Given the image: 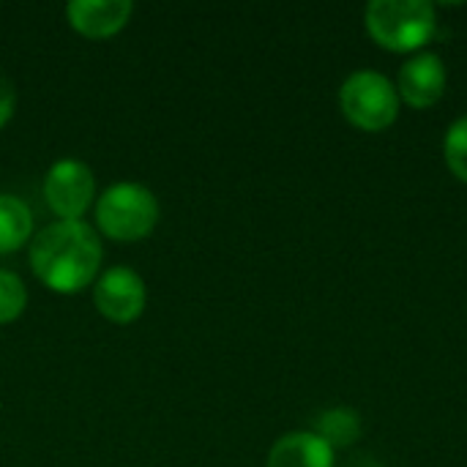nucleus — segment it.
<instances>
[{
	"mask_svg": "<svg viewBox=\"0 0 467 467\" xmlns=\"http://www.w3.org/2000/svg\"><path fill=\"white\" fill-rule=\"evenodd\" d=\"M339 109L361 131H386L397 118L402 99L394 79L378 68H356L339 85Z\"/></svg>",
	"mask_w": 467,
	"mask_h": 467,
	"instance_id": "obj_4",
	"label": "nucleus"
},
{
	"mask_svg": "<svg viewBox=\"0 0 467 467\" xmlns=\"http://www.w3.org/2000/svg\"><path fill=\"white\" fill-rule=\"evenodd\" d=\"M36 235L33 211L16 194H0V254H14Z\"/></svg>",
	"mask_w": 467,
	"mask_h": 467,
	"instance_id": "obj_10",
	"label": "nucleus"
},
{
	"mask_svg": "<svg viewBox=\"0 0 467 467\" xmlns=\"http://www.w3.org/2000/svg\"><path fill=\"white\" fill-rule=\"evenodd\" d=\"M397 93L400 99L413 107V109H427L432 104H438L446 93V85H449V68L443 63V57L438 52H430V49H421V52H413L400 74H397Z\"/></svg>",
	"mask_w": 467,
	"mask_h": 467,
	"instance_id": "obj_7",
	"label": "nucleus"
},
{
	"mask_svg": "<svg viewBox=\"0 0 467 467\" xmlns=\"http://www.w3.org/2000/svg\"><path fill=\"white\" fill-rule=\"evenodd\" d=\"M134 14L131 0H71L66 3V19L71 30L85 38H109L120 33Z\"/></svg>",
	"mask_w": 467,
	"mask_h": 467,
	"instance_id": "obj_8",
	"label": "nucleus"
},
{
	"mask_svg": "<svg viewBox=\"0 0 467 467\" xmlns=\"http://www.w3.org/2000/svg\"><path fill=\"white\" fill-rule=\"evenodd\" d=\"M96 197V175L82 159H57L44 175V200L63 222H79Z\"/></svg>",
	"mask_w": 467,
	"mask_h": 467,
	"instance_id": "obj_5",
	"label": "nucleus"
},
{
	"mask_svg": "<svg viewBox=\"0 0 467 467\" xmlns=\"http://www.w3.org/2000/svg\"><path fill=\"white\" fill-rule=\"evenodd\" d=\"M443 159L449 170L467 183V112L460 115L443 134Z\"/></svg>",
	"mask_w": 467,
	"mask_h": 467,
	"instance_id": "obj_13",
	"label": "nucleus"
},
{
	"mask_svg": "<svg viewBox=\"0 0 467 467\" xmlns=\"http://www.w3.org/2000/svg\"><path fill=\"white\" fill-rule=\"evenodd\" d=\"M96 213V227L99 235L118 241V244H134L145 241L159 219H161V205L159 197L137 181H118L109 183L93 205Z\"/></svg>",
	"mask_w": 467,
	"mask_h": 467,
	"instance_id": "obj_2",
	"label": "nucleus"
},
{
	"mask_svg": "<svg viewBox=\"0 0 467 467\" xmlns=\"http://www.w3.org/2000/svg\"><path fill=\"white\" fill-rule=\"evenodd\" d=\"M315 432L337 451V449H345L350 446L358 432H361V419L356 410L350 408H331L326 413H320L317 424H315Z\"/></svg>",
	"mask_w": 467,
	"mask_h": 467,
	"instance_id": "obj_11",
	"label": "nucleus"
},
{
	"mask_svg": "<svg viewBox=\"0 0 467 467\" xmlns=\"http://www.w3.org/2000/svg\"><path fill=\"white\" fill-rule=\"evenodd\" d=\"M93 304L104 320L129 326L140 320L148 306L145 279L129 265H109L93 282Z\"/></svg>",
	"mask_w": 467,
	"mask_h": 467,
	"instance_id": "obj_6",
	"label": "nucleus"
},
{
	"mask_svg": "<svg viewBox=\"0 0 467 467\" xmlns=\"http://www.w3.org/2000/svg\"><path fill=\"white\" fill-rule=\"evenodd\" d=\"M16 101H19L16 85H14L5 74H0V129L14 118V112H16Z\"/></svg>",
	"mask_w": 467,
	"mask_h": 467,
	"instance_id": "obj_14",
	"label": "nucleus"
},
{
	"mask_svg": "<svg viewBox=\"0 0 467 467\" xmlns=\"http://www.w3.org/2000/svg\"><path fill=\"white\" fill-rule=\"evenodd\" d=\"M334 449L315 430H293L271 446L265 467H334Z\"/></svg>",
	"mask_w": 467,
	"mask_h": 467,
	"instance_id": "obj_9",
	"label": "nucleus"
},
{
	"mask_svg": "<svg viewBox=\"0 0 467 467\" xmlns=\"http://www.w3.org/2000/svg\"><path fill=\"white\" fill-rule=\"evenodd\" d=\"M27 309V285L11 268H0V326L19 320Z\"/></svg>",
	"mask_w": 467,
	"mask_h": 467,
	"instance_id": "obj_12",
	"label": "nucleus"
},
{
	"mask_svg": "<svg viewBox=\"0 0 467 467\" xmlns=\"http://www.w3.org/2000/svg\"><path fill=\"white\" fill-rule=\"evenodd\" d=\"M27 260L47 290L57 296H77L99 279L104 244L99 230L85 219H55L33 235L27 244Z\"/></svg>",
	"mask_w": 467,
	"mask_h": 467,
	"instance_id": "obj_1",
	"label": "nucleus"
},
{
	"mask_svg": "<svg viewBox=\"0 0 467 467\" xmlns=\"http://www.w3.org/2000/svg\"><path fill=\"white\" fill-rule=\"evenodd\" d=\"M369 36L391 52H421L438 30L432 0H372L364 11Z\"/></svg>",
	"mask_w": 467,
	"mask_h": 467,
	"instance_id": "obj_3",
	"label": "nucleus"
}]
</instances>
